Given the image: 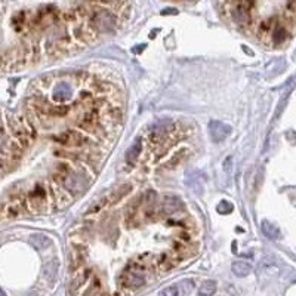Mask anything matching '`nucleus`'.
<instances>
[{
    "label": "nucleus",
    "instance_id": "1",
    "mask_svg": "<svg viewBox=\"0 0 296 296\" xmlns=\"http://www.w3.org/2000/svg\"><path fill=\"white\" fill-rule=\"evenodd\" d=\"M147 277V267L142 262H133L130 264L120 275V284L122 287L127 290H136L141 286L145 284Z\"/></svg>",
    "mask_w": 296,
    "mask_h": 296
},
{
    "label": "nucleus",
    "instance_id": "2",
    "mask_svg": "<svg viewBox=\"0 0 296 296\" xmlns=\"http://www.w3.org/2000/svg\"><path fill=\"white\" fill-rule=\"evenodd\" d=\"M11 126L14 129V135L17 136L18 142L23 145V147H27L33 142L36 133H34V129L33 126L23 117H15L12 122H11Z\"/></svg>",
    "mask_w": 296,
    "mask_h": 296
},
{
    "label": "nucleus",
    "instance_id": "3",
    "mask_svg": "<svg viewBox=\"0 0 296 296\" xmlns=\"http://www.w3.org/2000/svg\"><path fill=\"white\" fill-rule=\"evenodd\" d=\"M62 184L73 193H82L88 188L89 179L83 172H68L62 178Z\"/></svg>",
    "mask_w": 296,
    "mask_h": 296
},
{
    "label": "nucleus",
    "instance_id": "4",
    "mask_svg": "<svg viewBox=\"0 0 296 296\" xmlns=\"http://www.w3.org/2000/svg\"><path fill=\"white\" fill-rule=\"evenodd\" d=\"M28 207L34 213H42L48 207L46 201V190L42 185H37L28 196Z\"/></svg>",
    "mask_w": 296,
    "mask_h": 296
},
{
    "label": "nucleus",
    "instance_id": "5",
    "mask_svg": "<svg viewBox=\"0 0 296 296\" xmlns=\"http://www.w3.org/2000/svg\"><path fill=\"white\" fill-rule=\"evenodd\" d=\"M209 133L213 142H222L231 133V127L219 120H213L209 123Z\"/></svg>",
    "mask_w": 296,
    "mask_h": 296
},
{
    "label": "nucleus",
    "instance_id": "6",
    "mask_svg": "<svg viewBox=\"0 0 296 296\" xmlns=\"http://www.w3.org/2000/svg\"><path fill=\"white\" fill-rule=\"evenodd\" d=\"M130 188H132V187H130V185H127V184H126V185H122L120 188H117L116 191H113V193H111V194H110L108 197H105L104 200H101V201H99V203H98L97 206L94 204V206H92V207H91V209L88 210V213H92L94 210L97 212V210H99L101 207H104L105 204L108 206V204H113V203L119 201L120 198H123V197H124V196H126V194H127L129 191H130Z\"/></svg>",
    "mask_w": 296,
    "mask_h": 296
},
{
    "label": "nucleus",
    "instance_id": "7",
    "mask_svg": "<svg viewBox=\"0 0 296 296\" xmlns=\"http://www.w3.org/2000/svg\"><path fill=\"white\" fill-rule=\"evenodd\" d=\"M85 139L86 138L82 133H79L77 130H65L58 136V141L62 145H68V147H79L83 144Z\"/></svg>",
    "mask_w": 296,
    "mask_h": 296
},
{
    "label": "nucleus",
    "instance_id": "8",
    "mask_svg": "<svg viewBox=\"0 0 296 296\" xmlns=\"http://www.w3.org/2000/svg\"><path fill=\"white\" fill-rule=\"evenodd\" d=\"M24 209V200L23 198H14L9 203L3 204V216L5 218H15L18 216Z\"/></svg>",
    "mask_w": 296,
    "mask_h": 296
},
{
    "label": "nucleus",
    "instance_id": "9",
    "mask_svg": "<svg viewBox=\"0 0 296 296\" xmlns=\"http://www.w3.org/2000/svg\"><path fill=\"white\" fill-rule=\"evenodd\" d=\"M70 97H71V86L67 82H59L52 92V98L56 102H65L67 99H70Z\"/></svg>",
    "mask_w": 296,
    "mask_h": 296
},
{
    "label": "nucleus",
    "instance_id": "10",
    "mask_svg": "<svg viewBox=\"0 0 296 296\" xmlns=\"http://www.w3.org/2000/svg\"><path fill=\"white\" fill-rule=\"evenodd\" d=\"M141 151H142V141H141V138H138V139H135V142L130 145V148H129L127 153H126V162L130 163V165H133L138 160Z\"/></svg>",
    "mask_w": 296,
    "mask_h": 296
},
{
    "label": "nucleus",
    "instance_id": "11",
    "mask_svg": "<svg viewBox=\"0 0 296 296\" xmlns=\"http://www.w3.org/2000/svg\"><path fill=\"white\" fill-rule=\"evenodd\" d=\"M231 268H233V272H234L237 277H246V275H249V274L252 272V267H250L247 262H245V261H237V262H234Z\"/></svg>",
    "mask_w": 296,
    "mask_h": 296
},
{
    "label": "nucleus",
    "instance_id": "12",
    "mask_svg": "<svg viewBox=\"0 0 296 296\" xmlns=\"http://www.w3.org/2000/svg\"><path fill=\"white\" fill-rule=\"evenodd\" d=\"M53 196H55V200L58 201V206L62 209V207H67L70 203H71V196H68L67 193H65V190H62V188H55L53 190Z\"/></svg>",
    "mask_w": 296,
    "mask_h": 296
},
{
    "label": "nucleus",
    "instance_id": "13",
    "mask_svg": "<svg viewBox=\"0 0 296 296\" xmlns=\"http://www.w3.org/2000/svg\"><path fill=\"white\" fill-rule=\"evenodd\" d=\"M30 242H31V245H33L36 249H40V250H45V249L50 245L49 237H46V236H43V234H33V236L30 237Z\"/></svg>",
    "mask_w": 296,
    "mask_h": 296
},
{
    "label": "nucleus",
    "instance_id": "14",
    "mask_svg": "<svg viewBox=\"0 0 296 296\" xmlns=\"http://www.w3.org/2000/svg\"><path fill=\"white\" fill-rule=\"evenodd\" d=\"M56 271H58V262L53 259L50 262H48L43 268V275L49 280V281H53L55 277H56Z\"/></svg>",
    "mask_w": 296,
    "mask_h": 296
},
{
    "label": "nucleus",
    "instance_id": "15",
    "mask_svg": "<svg viewBox=\"0 0 296 296\" xmlns=\"http://www.w3.org/2000/svg\"><path fill=\"white\" fill-rule=\"evenodd\" d=\"M262 230H264L265 236H267L268 239H271V240H275V239H278V236H280L278 228H277L275 225L270 224L268 221H264V222H262Z\"/></svg>",
    "mask_w": 296,
    "mask_h": 296
},
{
    "label": "nucleus",
    "instance_id": "16",
    "mask_svg": "<svg viewBox=\"0 0 296 296\" xmlns=\"http://www.w3.org/2000/svg\"><path fill=\"white\" fill-rule=\"evenodd\" d=\"M215 290H216V283L213 280H207L201 284L198 290V296H213Z\"/></svg>",
    "mask_w": 296,
    "mask_h": 296
},
{
    "label": "nucleus",
    "instance_id": "17",
    "mask_svg": "<svg viewBox=\"0 0 296 296\" xmlns=\"http://www.w3.org/2000/svg\"><path fill=\"white\" fill-rule=\"evenodd\" d=\"M233 210V204L230 201H222L218 206V212L219 213H230Z\"/></svg>",
    "mask_w": 296,
    "mask_h": 296
},
{
    "label": "nucleus",
    "instance_id": "18",
    "mask_svg": "<svg viewBox=\"0 0 296 296\" xmlns=\"http://www.w3.org/2000/svg\"><path fill=\"white\" fill-rule=\"evenodd\" d=\"M160 296H178V287L176 286H169L160 292Z\"/></svg>",
    "mask_w": 296,
    "mask_h": 296
}]
</instances>
